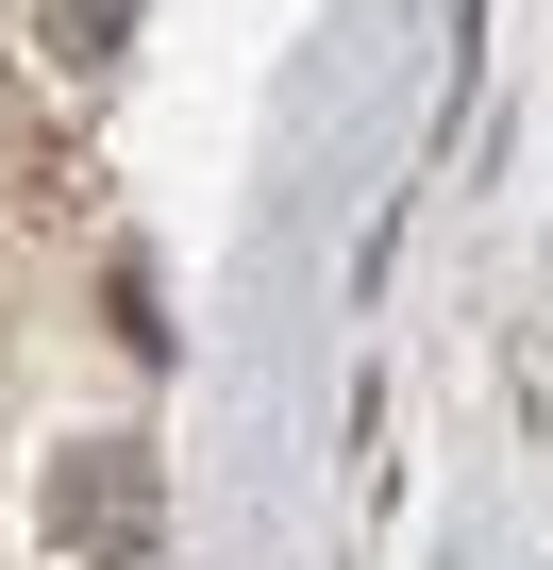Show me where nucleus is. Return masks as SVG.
Wrapping results in <instances>:
<instances>
[{"label": "nucleus", "instance_id": "nucleus-1", "mask_svg": "<svg viewBox=\"0 0 553 570\" xmlns=\"http://www.w3.org/2000/svg\"><path fill=\"white\" fill-rule=\"evenodd\" d=\"M135 503H151V453H135V436H85V453L51 470V520H68L85 553H118V520H135Z\"/></svg>", "mask_w": 553, "mask_h": 570}, {"label": "nucleus", "instance_id": "nucleus-2", "mask_svg": "<svg viewBox=\"0 0 553 570\" xmlns=\"http://www.w3.org/2000/svg\"><path fill=\"white\" fill-rule=\"evenodd\" d=\"M68 51H118V0H68Z\"/></svg>", "mask_w": 553, "mask_h": 570}]
</instances>
